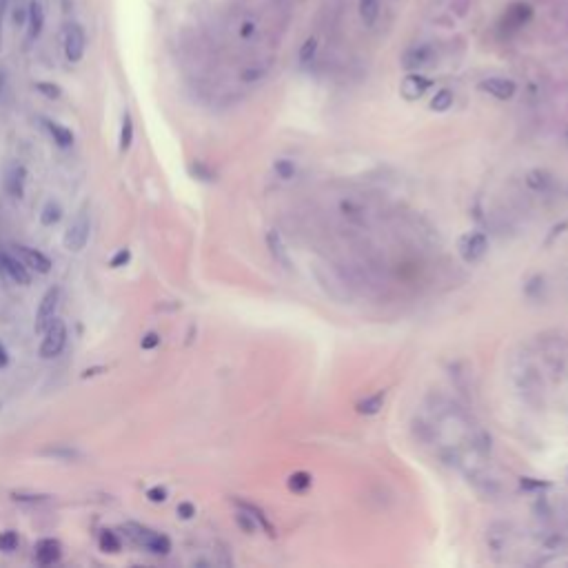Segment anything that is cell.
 <instances>
[{
	"label": "cell",
	"mask_w": 568,
	"mask_h": 568,
	"mask_svg": "<svg viewBox=\"0 0 568 568\" xmlns=\"http://www.w3.org/2000/svg\"><path fill=\"white\" fill-rule=\"evenodd\" d=\"M85 49H87L85 29L78 23H69L65 31H62V51H65V58L69 62H80L85 58Z\"/></svg>",
	"instance_id": "3957f363"
},
{
	"label": "cell",
	"mask_w": 568,
	"mask_h": 568,
	"mask_svg": "<svg viewBox=\"0 0 568 568\" xmlns=\"http://www.w3.org/2000/svg\"><path fill=\"white\" fill-rule=\"evenodd\" d=\"M16 546H18V538H16V533L7 531V533L0 535V549H3V551H14Z\"/></svg>",
	"instance_id": "f546056e"
},
{
	"label": "cell",
	"mask_w": 568,
	"mask_h": 568,
	"mask_svg": "<svg viewBox=\"0 0 568 568\" xmlns=\"http://www.w3.org/2000/svg\"><path fill=\"white\" fill-rule=\"evenodd\" d=\"M43 122H45V129L49 131V135L54 138V142L58 146H71L73 144V133L67 127H62L60 122H54V120H43Z\"/></svg>",
	"instance_id": "2e32d148"
},
{
	"label": "cell",
	"mask_w": 568,
	"mask_h": 568,
	"mask_svg": "<svg viewBox=\"0 0 568 568\" xmlns=\"http://www.w3.org/2000/svg\"><path fill=\"white\" fill-rule=\"evenodd\" d=\"M482 91L491 93V96H495L498 100H511L515 96V82L509 80V78H489L482 82Z\"/></svg>",
	"instance_id": "30bf717a"
},
{
	"label": "cell",
	"mask_w": 568,
	"mask_h": 568,
	"mask_svg": "<svg viewBox=\"0 0 568 568\" xmlns=\"http://www.w3.org/2000/svg\"><path fill=\"white\" fill-rule=\"evenodd\" d=\"M267 240H269V247H271L273 258H276L284 269H289V256H287V251H284V245H282L280 236L276 234V231H271Z\"/></svg>",
	"instance_id": "d6986e66"
},
{
	"label": "cell",
	"mask_w": 568,
	"mask_h": 568,
	"mask_svg": "<svg viewBox=\"0 0 568 568\" xmlns=\"http://www.w3.org/2000/svg\"><path fill=\"white\" fill-rule=\"evenodd\" d=\"M158 344H160V335L153 333V331H151V333H146L144 338H142V342H140V346H142L144 351H151V349H155Z\"/></svg>",
	"instance_id": "4dcf8cb0"
},
{
	"label": "cell",
	"mask_w": 568,
	"mask_h": 568,
	"mask_svg": "<svg viewBox=\"0 0 568 568\" xmlns=\"http://www.w3.org/2000/svg\"><path fill=\"white\" fill-rule=\"evenodd\" d=\"M40 455H47V457H54V460H76L80 457L78 455V451H73L69 446H54V448H45V451H40Z\"/></svg>",
	"instance_id": "603a6c76"
},
{
	"label": "cell",
	"mask_w": 568,
	"mask_h": 568,
	"mask_svg": "<svg viewBox=\"0 0 568 568\" xmlns=\"http://www.w3.org/2000/svg\"><path fill=\"white\" fill-rule=\"evenodd\" d=\"M25 178L27 171L23 164H9L5 171V189L12 198H20L25 191Z\"/></svg>",
	"instance_id": "9c48e42d"
},
{
	"label": "cell",
	"mask_w": 568,
	"mask_h": 568,
	"mask_svg": "<svg viewBox=\"0 0 568 568\" xmlns=\"http://www.w3.org/2000/svg\"><path fill=\"white\" fill-rule=\"evenodd\" d=\"M65 344H67V324L54 318L45 329V338H43V344H40V355H43L45 360H51V357L60 355Z\"/></svg>",
	"instance_id": "277c9868"
},
{
	"label": "cell",
	"mask_w": 568,
	"mask_h": 568,
	"mask_svg": "<svg viewBox=\"0 0 568 568\" xmlns=\"http://www.w3.org/2000/svg\"><path fill=\"white\" fill-rule=\"evenodd\" d=\"M384 397H386L384 391L375 393V395H369V397H364L362 402L357 404V411L364 413V415H375V413L384 406Z\"/></svg>",
	"instance_id": "e0dca14e"
},
{
	"label": "cell",
	"mask_w": 568,
	"mask_h": 568,
	"mask_svg": "<svg viewBox=\"0 0 568 568\" xmlns=\"http://www.w3.org/2000/svg\"><path fill=\"white\" fill-rule=\"evenodd\" d=\"M360 16L366 27H371L380 16V0H360Z\"/></svg>",
	"instance_id": "ac0fdd59"
},
{
	"label": "cell",
	"mask_w": 568,
	"mask_h": 568,
	"mask_svg": "<svg viewBox=\"0 0 568 568\" xmlns=\"http://www.w3.org/2000/svg\"><path fill=\"white\" fill-rule=\"evenodd\" d=\"M448 107H453V91L439 89L433 96V100H430V109L433 111H446Z\"/></svg>",
	"instance_id": "7402d4cb"
},
{
	"label": "cell",
	"mask_w": 568,
	"mask_h": 568,
	"mask_svg": "<svg viewBox=\"0 0 568 568\" xmlns=\"http://www.w3.org/2000/svg\"><path fill=\"white\" fill-rule=\"evenodd\" d=\"M0 276H5L7 280H12L16 284H23V287L31 282V276L27 267L23 265V260L16 254H9L3 247H0Z\"/></svg>",
	"instance_id": "5b68a950"
},
{
	"label": "cell",
	"mask_w": 568,
	"mask_h": 568,
	"mask_svg": "<svg viewBox=\"0 0 568 568\" xmlns=\"http://www.w3.org/2000/svg\"><path fill=\"white\" fill-rule=\"evenodd\" d=\"M133 142V118H131V113L127 111L122 115V127H120V151L124 153L131 146Z\"/></svg>",
	"instance_id": "ffe728a7"
},
{
	"label": "cell",
	"mask_w": 568,
	"mask_h": 568,
	"mask_svg": "<svg viewBox=\"0 0 568 568\" xmlns=\"http://www.w3.org/2000/svg\"><path fill=\"white\" fill-rule=\"evenodd\" d=\"M315 49H318V40H315V38H309L307 43L302 45V49H300V60H302V62H309V60L315 56Z\"/></svg>",
	"instance_id": "83f0119b"
},
{
	"label": "cell",
	"mask_w": 568,
	"mask_h": 568,
	"mask_svg": "<svg viewBox=\"0 0 568 568\" xmlns=\"http://www.w3.org/2000/svg\"><path fill=\"white\" fill-rule=\"evenodd\" d=\"M89 231H91L89 211H87V207H82L76 214V218L71 220V225L67 227L62 245H65V249L71 251V254H80L89 242Z\"/></svg>",
	"instance_id": "7a4b0ae2"
},
{
	"label": "cell",
	"mask_w": 568,
	"mask_h": 568,
	"mask_svg": "<svg viewBox=\"0 0 568 568\" xmlns=\"http://www.w3.org/2000/svg\"><path fill=\"white\" fill-rule=\"evenodd\" d=\"M428 58H430V49L428 47H413V49H408L406 54H404L402 62H404L406 69L415 71L419 67H424L426 62H428Z\"/></svg>",
	"instance_id": "9a60e30c"
},
{
	"label": "cell",
	"mask_w": 568,
	"mask_h": 568,
	"mask_svg": "<svg viewBox=\"0 0 568 568\" xmlns=\"http://www.w3.org/2000/svg\"><path fill=\"white\" fill-rule=\"evenodd\" d=\"M100 549H102L104 553H118V551H120V540L115 538V533L104 531V533L100 535Z\"/></svg>",
	"instance_id": "cb8c5ba5"
},
{
	"label": "cell",
	"mask_w": 568,
	"mask_h": 568,
	"mask_svg": "<svg viewBox=\"0 0 568 568\" xmlns=\"http://www.w3.org/2000/svg\"><path fill=\"white\" fill-rule=\"evenodd\" d=\"M14 254L23 260V265L31 271H36V273H49L51 271V260L43 254V251H38V249H31V247H14Z\"/></svg>",
	"instance_id": "52a82bcc"
},
{
	"label": "cell",
	"mask_w": 568,
	"mask_h": 568,
	"mask_svg": "<svg viewBox=\"0 0 568 568\" xmlns=\"http://www.w3.org/2000/svg\"><path fill=\"white\" fill-rule=\"evenodd\" d=\"M7 362H9V355L5 351V346L0 344V366H7Z\"/></svg>",
	"instance_id": "d590c367"
},
{
	"label": "cell",
	"mask_w": 568,
	"mask_h": 568,
	"mask_svg": "<svg viewBox=\"0 0 568 568\" xmlns=\"http://www.w3.org/2000/svg\"><path fill=\"white\" fill-rule=\"evenodd\" d=\"M146 498H149L151 502H164L167 500V491L164 489H151L149 493H146Z\"/></svg>",
	"instance_id": "836d02e7"
},
{
	"label": "cell",
	"mask_w": 568,
	"mask_h": 568,
	"mask_svg": "<svg viewBox=\"0 0 568 568\" xmlns=\"http://www.w3.org/2000/svg\"><path fill=\"white\" fill-rule=\"evenodd\" d=\"M129 260H131V251H129V249H120L118 254H115V256L111 258L109 267H111V269H120V267L127 265Z\"/></svg>",
	"instance_id": "f1b7e54d"
},
{
	"label": "cell",
	"mask_w": 568,
	"mask_h": 568,
	"mask_svg": "<svg viewBox=\"0 0 568 568\" xmlns=\"http://www.w3.org/2000/svg\"><path fill=\"white\" fill-rule=\"evenodd\" d=\"M43 27H45V9L38 0H31L27 9V38L36 40L43 34Z\"/></svg>",
	"instance_id": "8fae6325"
},
{
	"label": "cell",
	"mask_w": 568,
	"mask_h": 568,
	"mask_svg": "<svg viewBox=\"0 0 568 568\" xmlns=\"http://www.w3.org/2000/svg\"><path fill=\"white\" fill-rule=\"evenodd\" d=\"M273 169H276V173L282 178V180H291V178L296 176V164L291 160H278L273 164Z\"/></svg>",
	"instance_id": "484cf974"
},
{
	"label": "cell",
	"mask_w": 568,
	"mask_h": 568,
	"mask_svg": "<svg viewBox=\"0 0 568 568\" xmlns=\"http://www.w3.org/2000/svg\"><path fill=\"white\" fill-rule=\"evenodd\" d=\"M178 515H180L182 520H191L193 515H196V507L191 502H182V504H178Z\"/></svg>",
	"instance_id": "d6a6232c"
},
{
	"label": "cell",
	"mask_w": 568,
	"mask_h": 568,
	"mask_svg": "<svg viewBox=\"0 0 568 568\" xmlns=\"http://www.w3.org/2000/svg\"><path fill=\"white\" fill-rule=\"evenodd\" d=\"M36 560L43 566L58 562L60 560V544L56 540H40L36 544Z\"/></svg>",
	"instance_id": "5bb4252c"
},
{
	"label": "cell",
	"mask_w": 568,
	"mask_h": 568,
	"mask_svg": "<svg viewBox=\"0 0 568 568\" xmlns=\"http://www.w3.org/2000/svg\"><path fill=\"white\" fill-rule=\"evenodd\" d=\"M533 14V9L531 5H526V3H513L509 9H507V14H504V25L511 27V29H518L522 27L526 20L531 18Z\"/></svg>",
	"instance_id": "4fadbf2b"
},
{
	"label": "cell",
	"mask_w": 568,
	"mask_h": 568,
	"mask_svg": "<svg viewBox=\"0 0 568 568\" xmlns=\"http://www.w3.org/2000/svg\"><path fill=\"white\" fill-rule=\"evenodd\" d=\"M124 531H127V535L135 544L144 546V549H149L155 555H167L171 551V542H169L167 535L155 533V531L146 529V526H142V524L129 522V524H124Z\"/></svg>",
	"instance_id": "6da1fadb"
},
{
	"label": "cell",
	"mask_w": 568,
	"mask_h": 568,
	"mask_svg": "<svg viewBox=\"0 0 568 568\" xmlns=\"http://www.w3.org/2000/svg\"><path fill=\"white\" fill-rule=\"evenodd\" d=\"M36 89H38L40 93H43V96L51 98V100L60 98V87H58V85H54V82H38Z\"/></svg>",
	"instance_id": "4316f807"
},
{
	"label": "cell",
	"mask_w": 568,
	"mask_h": 568,
	"mask_svg": "<svg viewBox=\"0 0 568 568\" xmlns=\"http://www.w3.org/2000/svg\"><path fill=\"white\" fill-rule=\"evenodd\" d=\"M3 87H5V73L0 71V91H3Z\"/></svg>",
	"instance_id": "8d00e7d4"
},
{
	"label": "cell",
	"mask_w": 568,
	"mask_h": 568,
	"mask_svg": "<svg viewBox=\"0 0 568 568\" xmlns=\"http://www.w3.org/2000/svg\"><path fill=\"white\" fill-rule=\"evenodd\" d=\"M58 302H60V289L58 287H51L43 296V300H40L38 311H36V331L38 333H43L51 324V320L56 318Z\"/></svg>",
	"instance_id": "8992f818"
},
{
	"label": "cell",
	"mask_w": 568,
	"mask_h": 568,
	"mask_svg": "<svg viewBox=\"0 0 568 568\" xmlns=\"http://www.w3.org/2000/svg\"><path fill=\"white\" fill-rule=\"evenodd\" d=\"M5 7H7V0H0V43H3V23H5Z\"/></svg>",
	"instance_id": "e575fe53"
},
{
	"label": "cell",
	"mask_w": 568,
	"mask_h": 568,
	"mask_svg": "<svg viewBox=\"0 0 568 568\" xmlns=\"http://www.w3.org/2000/svg\"><path fill=\"white\" fill-rule=\"evenodd\" d=\"M486 249H489V242H486V236L484 234H468L460 242V254L466 262L480 260L484 254H486Z\"/></svg>",
	"instance_id": "ba28073f"
},
{
	"label": "cell",
	"mask_w": 568,
	"mask_h": 568,
	"mask_svg": "<svg viewBox=\"0 0 568 568\" xmlns=\"http://www.w3.org/2000/svg\"><path fill=\"white\" fill-rule=\"evenodd\" d=\"M309 486H311V475H307V473H293L291 480H289V489L296 491V493L307 491Z\"/></svg>",
	"instance_id": "d4e9b609"
},
{
	"label": "cell",
	"mask_w": 568,
	"mask_h": 568,
	"mask_svg": "<svg viewBox=\"0 0 568 568\" xmlns=\"http://www.w3.org/2000/svg\"><path fill=\"white\" fill-rule=\"evenodd\" d=\"M430 87V80L424 78V76H417V73H411V76H406L404 82H402V87H399V91H402V96L406 100H417V98H422L426 89Z\"/></svg>",
	"instance_id": "7c38bea8"
},
{
	"label": "cell",
	"mask_w": 568,
	"mask_h": 568,
	"mask_svg": "<svg viewBox=\"0 0 568 568\" xmlns=\"http://www.w3.org/2000/svg\"><path fill=\"white\" fill-rule=\"evenodd\" d=\"M60 216H62L60 205L54 202V200H49V202L45 205V209H43V214H40V223H43L45 227H51V225L58 223Z\"/></svg>",
	"instance_id": "44dd1931"
},
{
	"label": "cell",
	"mask_w": 568,
	"mask_h": 568,
	"mask_svg": "<svg viewBox=\"0 0 568 568\" xmlns=\"http://www.w3.org/2000/svg\"><path fill=\"white\" fill-rule=\"evenodd\" d=\"M12 498L16 502H31V504H38V502H47L49 495H27V493H12Z\"/></svg>",
	"instance_id": "1f68e13d"
}]
</instances>
